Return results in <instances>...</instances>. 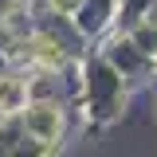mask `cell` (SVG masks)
Segmentation results:
<instances>
[{"label": "cell", "instance_id": "6da1fadb", "mask_svg": "<svg viewBox=\"0 0 157 157\" xmlns=\"http://www.w3.org/2000/svg\"><path fill=\"white\" fill-rule=\"evenodd\" d=\"M28 130H36L39 137H55L59 134V114L51 106H32L28 110Z\"/></svg>", "mask_w": 157, "mask_h": 157}]
</instances>
